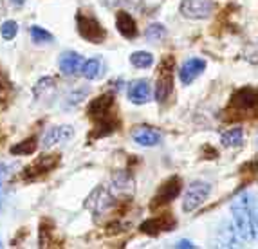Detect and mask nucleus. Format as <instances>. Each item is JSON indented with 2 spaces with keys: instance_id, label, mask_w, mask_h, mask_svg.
<instances>
[{
  "instance_id": "obj_15",
  "label": "nucleus",
  "mask_w": 258,
  "mask_h": 249,
  "mask_svg": "<svg viewBox=\"0 0 258 249\" xmlns=\"http://www.w3.org/2000/svg\"><path fill=\"white\" fill-rule=\"evenodd\" d=\"M130 136H132L134 143H138L139 146H155L161 143V132L150 125H136Z\"/></svg>"
},
{
  "instance_id": "obj_19",
  "label": "nucleus",
  "mask_w": 258,
  "mask_h": 249,
  "mask_svg": "<svg viewBox=\"0 0 258 249\" xmlns=\"http://www.w3.org/2000/svg\"><path fill=\"white\" fill-rule=\"evenodd\" d=\"M134 190V179L126 170H119L112 175V192L116 194H130Z\"/></svg>"
},
{
  "instance_id": "obj_21",
  "label": "nucleus",
  "mask_w": 258,
  "mask_h": 249,
  "mask_svg": "<svg viewBox=\"0 0 258 249\" xmlns=\"http://www.w3.org/2000/svg\"><path fill=\"white\" fill-rule=\"evenodd\" d=\"M82 74L85 80L92 82V80H98V78L103 76V64L99 58H91V60H85L83 61V67H82Z\"/></svg>"
},
{
  "instance_id": "obj_6",
  "label": "nucleus",
  "mask_w": 258,
  "mask_h": 249,
  "mask_svg": "<svg viewBox=\"0 0 258 249\" xmlns=\"http://www.w3.org/2000/svg\"><path fill=\"white\" fill-rule=\"evenodd\" d=\"M87 116L91 117L94 123L116 119V116H114V94L107 92V94H101L92 99L87 107Z\"/></svg>"
},
{
  "instance_id": "obj_20",
  "label": "nucleus",
  "mask_w": 258,
  "mask_h": 249,
  "mask_svg": "<svg viewBox=\"0 0 258 249\" xmlns=\"http://www.w3.org/2000/svg\"><path fill=\"white\" fill-rule=\"evenodd\" d=\"M220 143L226 148H238L244 145V129L242 127H233V129L226 130L220 136Z\"/></svg>"
},
{
  "instance_id": "obj_1",
  "label": "nucleus",
  "mask_w": 258,
  "mask_h": 249,
  "mask_svg": "<svg viewBox=\"0 0 258 249\" xmlns=\"http://www.w3.org/2000/svg\"><path fill=\"white\" fill-rule=\"evenodd\" d=\"M231 220L240 240L256 238V202L251 194H242L231 202Z\"/></svg>"
},
{
  "instance_id": "obj_9",
  "label": "nucleus",
  "mask_w": 258,
  "mask_h": 249,
  "mask_svg": "<svg viewBox=\"0 0 258 249\" xmlns=\"http://www.w3.org/2000/svg\"><path fill=\"white\" fill-rule=\"evenodd\" d=\"M116 204H117L116 197H114L107 188L98 186V188L89 195V199H87V202H85V208H89L94 215H99V213L103 215V213H107L108 210H112Z\"/></svg>"
},
{
  "instance_id": "obj_27",
  "label": "nucleus",
  "mask_w": 258,
  "mask_h": 249,
  "mask_svg": "<svg viewBox=\"0 0 258 249\" xmlns=\"http://www.w3.org/2000/svg\"><path fill=\"white\" fill-rule=\"evenodd\" d=\"M54 231V224L49 219H43L40 222V238H38V245L40 247H47L51 244V235Z\"/></svg>"
},
{
  "instance_id": "obj_28",
  "label": "nucleus",
  "mask_w": 258,
  "mask_h": 249,
  "mask_svg": "<svg viewBox=\"0 0 258 249\" xmlns=\"http://www.w3.org/2000/svg\"><path fill=\"white\" fill-rule=\"evenodd\" d=\"M29 35L35 43H51L52 40H54V36H52L47 29H43V27H40V26H31Z\"/></svg>"
},
{
  "instance_id": "obj_31",
  "label": "nucleus",
  "mask_w": 258,
  "mask_h": 249,
  "mask_svg": "<svg viewBox=\"0 0 258 249\" xmlns=\"http://www.w3.org/2000/svg\"><path fill=\"white\" fill-rule=\"evenodd\" d=\"M9 94H11V83H9L6 74L0 69V105L4 103V101H8Z\"/></svg>"
},
{
  "instance_id": "obj_26",
  "label": "nucleus",
  "mask_w": 258,
  "mask_h": 249,
  "mask_svg": "<svg viewBox=\"0 0 258 249\" xmlns=\"http://www.w3.org/2000/svg\"><path fill=\"white\" fill-rule=\"evenodd\" d=\"M145 38L152 43L161 42V40L166 38V27H164L163 24H157V22L150 24V26L147 27V31H145Z\"/></svg>"
},
{
  "instance_id": "obj_4",
  "label": "nucleus",
  "mask_w": 258,
  "mask_h": 249,
  "mask_svg": "<svg viewBox=\"0 0 258 249\" xmlns=\"http://www.w3.org/2000/svg\"><path fill=\"white\" fill-rule=\"evenodd\" d=\"M211 194V184L208 180H194L189 182L188 188L184 192V199H182V211L191 213L199 206H203V202L210 197Z\"/></svg>"
},
{
  "instance_id": "obj_16",
  "label": "nucleus",
  "mask_w": 258,
  "mask_h": 249,
  "mask_svg": "<svg viewBox=\"0 0 258 249\" xmlns=\"http://www.w3.org/2000/svg\"><path fill=\"white\" fill-rule=\"evenodd\" d=\"M128 99L132 101L134 105H145L150 101L152 96V85L148 80H134L132 83L128 85Z\"/></svg>"
},
{
  "instance_id": "obj_13",
  "label": "nucleus",
  "mask_w": 258,
  "mask_h": 249,
  "mask_svg": "<svg viewBox=\"0 0 258 249\" xmlns=\"http://www.w3.org/2000/svg\"><path fill=\"white\" fill-rule=\"evenodd\" d=\"M206 69V60L204 58H188L179 69V80L182 85H191Z\"/></svg>"
},
{
  "instance_id": "obj_11",
  "label": "nucleus",
  "mask_w": 258,
  "mask_h": 249,
  "mask_svg": "<svg viewBox=\"0 0 258 249\" xmlns=\"http://www.w3.org/2000/svg\"><path fill=\"white\" fill-rule=\"evenodd\" d=\"M179 11L182 13V17L191 20H204L213 11V4L211 0H181Z\"/></svg>"
},
{
  "instance_id": "obj_29",
  "label": "nucleus",
  "mask_w": 258,
  "mask_h": 249,
  "mask_svg": "<svg viewBox=\"0 0 258 249\" xmlns=\"http://www.w3.org/2000/svg\"><path fill=\"white\" fill-rule=\"evenodd\" d=\"M54 83L56 80L52 76H45V78H40L38 82H36V85L33 87V94H35V98H42L47 90L54 89Z\"/></svg>"
},
{
  "instance_id": "obj_33",
  "label": "nucleus",
  "mask_w": 258,
  "mask_h": 249,
  "mask_svg": "<svg viewBox=\"0 0 258 249\" xmlns=\"http://www.w3.org/2000/svg\"><path fill=\"white\" fill-rule=\"evenodd\" d=\"M9 4L13 6V8H22V6L26 4V0H9Z\"/></svg>"
},
{
  "instance_id": "obj_32",
  "label": "nucleus",
  "mask_w": 258,
  "mask_h": 249,
  "mask_svg": "<svg viewBox=\"0 0 258 249\" xmlns=\"http://www.w3.org/2000/svg\"><path fill=\"white\" fill-rule=\"evenodd\" d=\"M175 247H177V249H186V247L194 249V247H195V244H194V242H191V240H186V238H182V240L177 242Z\"/></svg>"
},
{
  "instance_id": "obj_2",
  "label": "nucleus",
  "mask_w": 258,
  "mask_h": 249,
  "mask_svg": "<svg viewBox=\"0 0 258 249\" xmlns=\"http://www.w3.org/2000/svg\"><path fill=\"white\" fill-rule=\"evenodd\" d=\"M76 29L83 40L91 43H103L107 38V31L103 24L89 11H78L76 15Z\"/></svg>"
},
{
  "instance_id": "obj_12",
  "label": "nucleus",
  "mask_w": 258,
  "mask_h": 249,
  "mask_svg": "<svg viewBox=\"0 0 258 249\" xmlns=\"http://www.w3.org/2000/svg\"><path fill=\"white\" fill-rule=\"evenodd\" d=\"M83 61H85V58L80 52L63 51L58 58V67H60V73L63 76H78L82 73Z\"/></svg>"
},
{
  "instance_id": "obj_10",
  "label": "nucleus",
  "mask_w": 258,
  "mask_h": 249,
  "mask_svg": "<svg viewBox=\"0 0 258 249\" xmlns=\"http://www.w3.org/2000/svg\"><path fill=\"white\" fill-rule=\"evenodd\" d=\"M175 224H177V220L172 213H163V215H157V217L147 219L139 226V229L148 236H157V235H161V233L173 229Z\"/></svg>"
},
{
  "instance_id": "obj_17",
  "label": "nucleus",
  "mask_w": 258,
  "mask_h": 249,
  "mask_svg": "<svg viewBox=\"0 0 258 249\" xmlns=\"http://www.w3.org/2000/svg\"><path fill=\"white\" fill-rule=\"evenodd\" d=\"M116 27L119 31V35L126 40H134L139 35L138 24H136L134 17L128 11H123V9L116 13Z\"/></svg>"
},
{
  "instance_id": "obj_14",
  "label": "nucleus",
  "mask_w": 258,
  "mask_h": 249,
  "mask_svg": "<svg viewBox=\"0 0 258 249\" xmlns=\"http://www.w3.org/2000/svg\"><path fill=\"white\" fill-rule=\"evenodd\" d=\"M74 136V129L71 125H58V127H52L45 132L42 139L43 148H52L56 145H63L69 139H73Z\"/></svg>"
},
{
  "instance_id": "obj_22",
  "label": "nucleus",
  "mask_w": 258,
  "mask_h": 249,
  "mask_svg": "<svg viewBox=\"0 0 258 249\" xmlns=\"http://www.w3.org/2000/svg\"><path fill=\"white\" fill-rule=\"evenodd\" d=\"M36 148H38V139H36L35 136H31V138L24 139V141L11 146V148H9V154L11 155H31V154H35Z\"/></svg>"
},
{
  "instance_id": "obj_3",
  "label": "nucleus",
  "mask_w": 258,
  "mask_h": 249,
  "mask_svg": "<svg viewBox=\"0 0 258 249\" xmlns=\"http://www.w3.org/2000/svg\"><path fill=\"white\" fill-rule=\"evenodd\" d=\"M173 67H175V58L166 54L161 60L159 76L155 82V99L159 103H164L173 92Z\"/></svg>"
},
{
  "instance_id": "obj_25",
  "label": "nucleus",
  "mask_w": 258,
  "mask_h": 249,
  "mask_svg": "<svg viewBox=\"0 0 258 249\" xmlns=\"http://www.w3.org/2000/svg\"><path fill=\"white\" fill-rule=\"evenodd\" d=\"M87 92H89L87 89H76V90H73V92H69V94L65 96V99H63V108H65V110L76 108L80 103H83V99H85Z\"/></svg>"
},
{
  "instance_id": "obj_23",
  "label": "nucleus",
  "mask_w": 258,
  "mask_h": 249,
  "mask_svg": "<svg viewBox=\"0 0 258 249\" xmlns=\"http://www.w3.org/2000/svg\"><path fill=\"white\" fill-rule=\"evenodd\" d=\"M11 170H13L11 164L0 159V210L4 208L6 194H8V180L11 177Z\"/></svg>"
},
{
  "instance_id": "obj_30",
  "label": "nucleus",
  "mask_w": 258,
  "mask_h": 249,
  "mask_svg": "<svg viewBox=\"0 0 258 249\" xmlns=\"http://www.w3.org/2000/svg\"><path fill=\"white\" fill-rule=\"evenodd\" d=\"M0 35L4 40H13L18 35V24L15 20H6L2 26H0Z\"/></svg>"
},
{
  "instance_id": "obj_5",
  "label": "nucleus",
  "mask_w": 258,
  "mask_h": 249,
  "mask_svg": "<svg viewBox=\"0 0 258 249\" xmlns=\"http://www.w3.org/2000/svg\"><path fill=\"white\" fill-rule=\"evenodd\" d=\"M181 190H182L181 177L179 175L168 177L163 184L159 186V190H157V194L154 195V199H152L150 210H157V208H163V206H166V204H170L173 199L179 197Z\"/></svg>"
},
{
  "instance_id": "obj_24",
  "label": "nucleus",
  "mask_w": 258,
  "mask_h": 249,
  "mask_svg": "<svg viewBox=\"0 0 258 249\" xmlns=\"http://www.w3.org/2000/svg\"><path fill=\"white\" fill-rule=\"evenodd\" d=\"M130 64L136 69H148L154 65V54L148 51H136L130 54Z\"/></svg>"
},
{
  "instance_id": "obj_8",
  "label": "nucleus",
  "mask_w": 258,
  "mask_h": 249,
  "mask_svg": "<svg viewBox=\"0 0 258 249\" xmlns=\"http://www.w3.org/2000/svg\"><path fill=\"white\" fill-rule=\"evenodd\" d=\"M258 103V92L254 87H242V89L235 90V94L229 99V108L235 114H247V112H254Z\"/></svg>"
},
{
  "instance_id": "obj_34",
  "label": "nucleus",
  "mask_w": 258,
  "mask_h": 249,
  "mask_svg": "<svg viewBox=\"0 0 258 249\" xmlns=\"http://www.w3.org/2000/svg\"><path fill=\"white\" fill-rule=\"evenodd\" d=\"M0 245H2V244H0Z\"/></svg>"
},
{
  "instance_id": "obj_7",
  "label": "nucleus",
  "mask_w": 258,
  "mask_h": 249,
  "mask_svg": "<svg viewBox=\"0 0 258 249\" xmlns=\"http://www.w3.org/2000/svg\"><path fill=\"white\" fill-rule=\"evenodd\" d=\"M58 164H60V155H40V157H36L29 166L24 168L22 179L24 180L42 179L43 175L51 173Z\"/></svg>"
},
{
  "instance_id": "obj_18",
  "label": "nucleus",
  "mask_w": 258,
  "mask_h": 249,
  "mask_svg": "<svg viewBox=\"0 0 258 249\" xmlns=\"http://www.w3.org/2000/svg\"><path fill=\"white\" fill-rule=\"evenodd\" d=\"M237 240H240V238H238L237 231H235V226L229 220H224L220 224L219 231H217V244L220 247H235Z\"/></svg>"
}]
</instances>
